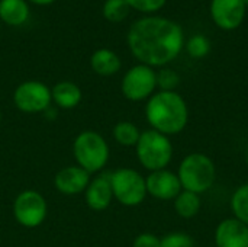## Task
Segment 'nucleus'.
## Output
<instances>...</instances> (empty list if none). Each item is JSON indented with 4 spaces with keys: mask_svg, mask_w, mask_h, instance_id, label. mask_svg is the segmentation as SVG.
<instances>
[{
    "mask_svg": "<svg viewBox=\"0 0 248 247\" xmlns=\"http://www.w3.org/2000/svg\"><path fill=\"white\" fill-rule=\"evenodd\" d=\"M86 192V202L89 208L93 211H103L106 210L112 199H113V192H112V185H110V173L109 175H100L90 181Z\"/></svg>",
    "mask_w": 248,
    "mask_h": 247,
    "instance_id": "14",
    "label": "nucleus"
},
{
    "mask_svg": "<svg viewBox=\"0 0 248 247\" xmlns=\"http://www.w3.org/2000/svg\"><path fill=\"white\" fill-rule=\"evenodd\" d=\"M48 207L44 197L36 191H23L17 195L13 204L16 221L28 229L38 227L46 218Z\"/></svg>",
    "mask_w": 248,
    "mask_h": 247,
    "instance_id": "8",
    "label": "nucleus"
},
{
    "mask_svg": "<svg viewBox=\"0 0 248 247\" xmlns=\"http://www.w3.org/2000/svg\"><path fill=\"white\" fill-rule=\"evenodd\" d=\"M145 185H147V194L161 201L174 199L182 192L179 176L166 169L151 172L145 179Z\"/></svg>",
    "mask_w": 248,
    "mask_h": 247,
    "instance_id": "11",
    "label": "nucleus"
},
{
    "mask_svg": "<svg viewBox=\"0 0 248 247\" xmlns=\"http://www.w3.org/2000/svg\"><path fill=\"white\" fill-rule=\"evenodd\" d=\"M186 51L193 58H203L211 51V41L205 35H193L186 41Z\"/></svg>",
    "mask_w": 248,
    "mask_h": 247,
    "instance_id": "22",
    "label": "nucleus"
},
{
    "mask_svg": "<svg viewBox=\"0 0 248 247\" xmlns=\"http://www.w3.org/2000/svg\"><path fill=\"white\" fill-rule=\"evenodd\" d=\"M209 10L218 28L234 31L244 22L247 6L243 0H211Z\"/></svg>",
    "mask_w": 248,
    "mask_h": 247,
    "instance_id": "10",
    "label": "nucleus"
},
{
    "mask_svg": "<svg viewBox=\"0 0 248 247\" xmlns=\"http://www.w3.org/2000/svg\"><path fill=\"white\" fill-rule=\"evenodd\" d=\"M243 1L246 3V6H247V7H248V0H243Z\"/></svg>",
    "mask_w": 248,
    "mask_h": 247,
    "instance_id": "28",
    "label": "nucleus"
},
{
    "mask_svg": "<svg viewBox=\"0 0 248 247\" xmlns=\"http://www.w3.org/2000/svg\"><path fill=\"white\" fill-rule=\"evenodd\" d=\"M0 121H1V112H0Z\"/></svg>",
    "mask_w": 248,
    "mask_h": 247,
    "instance_id": "29",
    "label": "nucleus"
},
{
    "mask_svg": "<svg viewBox=\"0 0 248 247\" xmlns=\"http://www.w3.org/2000/svg\"><path fill=\"white\" fill-rule=\"evenodd\" d=\"M135 148L140 163L150 172L166 169L173 157V146L169 137L155 130L141 132Z\"/></svg>",
    "mask_w": 248,
    "mask_h": 247,
    "instance_id": "4",
    "label": "nucleus"
},
{
    "mask_svg": "<svg viewBox=\"0 0 248 247\" xmlns=\"http://www.w3.org/2000/svg\"><path fill=\"white\" fill-rule=\"evenodd\" d=\"M90 66L96 74L103 76V77H109V76L116 74L121 70L122 63H121V58L118 57V54L115 51L108 49V48H100L92 54Z\"/></svg>",
    "mask_w": 248,
    "mask_h": 247,
    "instance_id": "15",
    "label": "nucleus"
},
{
    "mask_svg": "<svg viewBox=\"0 0 248 247\" xmlns=\"http://www.w3.org/2000/svg\"><path fill=\"white\" fill-rule=\"evenodd\" d=\"M247 166H248V154H247Z\"/></svg>",
    "mask_w": 248,
    "mask_h": 247,
    "instance_id": "30",
    "label": "nucleus"
},
{
    "mask_svg": "<svg viewBox=\"0 0 248 247\" xmlns=\"http://www.w3.org/2000/svg\"><path fill=\"white\" fill-rule=\"evenodd\" d=\"M29 1H32V3H35V4H38V6H45V4L54 3L55 0H29Z\"/></svg>",
    "mask_w": 248,
    "mask_h": 247,
    "instance_id": "27",
    "label": "nucleus"
},
{
    "mask_svg": "<svg viewBox=\"0 0 248 247\" xmlns=\"http://www.w3.org/2000/svg\"><path fill=\"white\" fill-rule=\"evenodd\" d=\"M132 247H160V239L151 233H142L135 237Z\"/></svg>",
    "mask_w": 248,
    "mask_h": 247,
    "instance_id": "26",
    "label": "nucleus"
},
{
    "mask_svg": "<svg viewBox=\"0 0 248 247\" xmlns=\"http://www.w3.org/2000/svg\"><path fill=\"white\" fill-rule=\"evenodd\" d=\"M145 116L153 130L174 135L185 130L189 119V111L185 99L177 92H157L145 106Z\"/></svg>",
    "mask_w": 248,
    "mask_h": 247,
    "instance_id": "2",
    "label": "nucleus"
},
{
    "mask_svg": "<svg viewBox=\"0 0 248 247\" xmlns=\"http://www.w3.org/2000/svg\"><path fill=\"white\" fill-rule=\"evenodd\" d=\"M110 185L113 198L125 207H137L147 197L145 179L134 169H118L110 173Z\"/></svg>",
    "mask_w": 248,
    "mask_h": 247,
    "instance_id": "6",
    "label": "nucleus"
},
{
    "mask_svg": "<svg viewBox=\"0 0 248 247\" xmlns=\"http://www.w3.org/2000/svg\"><path fill=\"white\" fill-rule=\"evenodd\" d=\"M77 165L86 172H100L109 160V146L105 138L94 131H83L73 146Z\"/></svg>",
    "mask_w": 248,
    "mask_h": 247,
    "instance_id": "5",
    "label": "nucleus"
},
{
    "mask_svg": "<svg viewBox=\"0 0 248 247\" xmlns=\"http://www.w3.org/2000/svg\"><path fill=\"white\" fill-rule=\"evenodd\" d=\"M140 137H141V132L138 127L132 122L122 121V122H118L113 128V138L116 140L118 144L124 147H135Z\"/></svg>",
    "mask_w": 248,
    "mask_h": 247,
    "instance_id": "19",
    "label": "nucleus"
},
{
    "mask_svg": "<svg viewBox=\"0 0 248 247\" xmlns=\"http://www.w3.org/2000/svg\"><path fill=\"white\" fill-rule=\"evenodd\" d=\"M157 87V73L153 67L138 64L131 67L122 79V93L132 102H140L153 96Z\"/></svg>",
    "mask_w": 248,
    "mask_h": 247,
    "instance_id": "7",
    "label": "nucleus"
},
{
    "mask_svg": "<svg viewBox=\"0 0 248 247\" xmlns=\"http://www.w3.org/2000/svg\"><path fill=\"white\" fill-rule=\"evenodd\" d=\"M26 0H0V19L10 26H20L29 19Z\"/></svg>",
    "mask_w": 248,
    "mask_h": 247,
    "instance_id": "16",
    "label": "nucleus"
},
{
    "mask_svg": "<svg viewBox=\"0 0 248 247\" xmlns=\"http://www.w3.org/2000/svg\"><path fill=\"white\" fill-rule=\"evenodd\" d=\"M180 83V76L171 68H161L157 73V86L163 92H174Z\"/></svg>",
    "mask_w": 248,
    "mask_h": 247,
    "instance_id": "23",
    "label": "nucleus"
},
{
    "mask_svg": "<svg viewBox=\"0 0 248 247\" xmlns=\"http://www.w3.org/2000/svg\"><path fill=\"white\" fill-rule=\"evenodd\" d=\"M13 102L16 108L26 114H38L48 109L49 103L52 102L51 89L44 84L42 82H23L20 83L15 93Z\"/></svg>",
    "mask_w": 248,
    "mask_h": 247,
    "instance_id": "9",
    "label": "nucleus"
},
{
    "mask_svg": "<svg viewBox=\"0 0 248 247\" xmlns=\"http://www.w3.org/2000/svg\"><path fill=\"white\" fill-rule=\"evenodd\" d=\"M52 100L62 109H73L81 100V89L73 82H60L51 89Z\"/></svg>",
    "mask_w": 248,
    "mask_h": 247,
    "instance_id": "17",
    "label": "nucleus"
},
{
    "mask_svg": "<svg viewBox=\"0 0 248 247\" xmlns=\"http://www.w3.org/2000/svg\"><path fill=\"white\" fill-rule=\"evenodd\" d=\"M215 247H248V226L237 218L221 221L215 230Z\"/></svg>",
    "mask_w": 248,
    "mask_h": 247,
    "instance_id": "13",
    "label": "nucleus"
},
{
    "mask_svg": "<svg viewBox=\"0 0 248 247\" xmlns=\"http://www.w3.org/2000/svg\"><path fill=\"white\" fill-rule=\"evenodd\" d=\"M132 55L145 66L163 67L171 63L185 47L182 26L163 16H145L135 20L126 35Z\"/></svg>",
    "mask_w": 248,
    "mask_h": 247,
    "instance_id": "1",
    "label": "nucleus"
},
{
    "mask_svg": "<svg viewBox=\"0 0 248 247\" xmlns=\"http://www.w3.org/2000/svg\"><path fill=\"white\" fill-rule=\"evenodd\" d=\"M201 205L202 202L199 195L185 189L174 198V210L182 218H193L195 215H198V213L201 211Z\"/></svg>",
    "mask_w": 248,
    "mask_h": 247,
    "instance_id": "18",
    "label": "nucleus"
},
{
    "mask_svg": "<svg viewBox=\"0 0 248 247\" xmlns=\"http://www.w3.org/2000/svg\"><path fill=\"white\" fill-rule=\"evenodd\" d=\"M182 189L202 194L212 188L217 179V169L211 157L202 153H192L183 159L177 172Z\"/></svg>",
    "mask_w": 248,
    "mask_h": 247,
    "instance_id": "3",
    "label": "nucleus"
},
{
    "mask_svg": "<svg viewBox=\"0 0 248 247\" xmlns=\"http://www.w3.org/2000/svg\"><path fill=\"white\" fill-rule=\"evenodd\" d=\"M231 210L235 218L248 226V183L241 185L231 198Z\"/></svg>",
    "mask_w": 248,
    "mask_h": 247,
    "instance_id": "20",
    "label": "nucleus"
},
{
    "mask_svg": "<svg viewBox=\"0 0 248 247\" xmlns=\"http://www.w3.org/2000/svg\"><path fill=\"white\" fill-rule=\"evenodd\" d=\"M131 9L142 13H155L164 7L167 0H126Z\"/></svg>",
    "mask_w": 248,
    "mask_h": 247,
    "instance_id": "25",
    "label": "nucleus"
},
{
    "mask_svg": "<svg viewBox=\"0 0 248 247\" xmlns=\"http://www.w3.org/2000/svg\"><path fill=\"white\" fill-rule=\"evenodd\" d=\"M160 247H195L193 240L186 233H170L160 239Z\"/></svg>",
    "mask_w": 248,
    "mask_h": 247,
    "instance_id": "24",
    "label": "nucleus"
},
{
    "mask_svg": "<svg viewBox=\"0 0 248 247\" xmlns=\"http://www.w3.org/2000/svg\"><path fill=\"white\" fill-rule=\"evenodd\" d=\"M103 16L109 22H122L128 17L131 7L126 0H106L103 3Z\"/></svg>",
    "mask_w": 248,
    "mask_h": 247,
    "instance_id": "21",
    "label": "nucleus"
},
{
    "mask_svg": "<svg viewBox=\"0 0 248 247\" xmlns=\"http://www.w3.org/2000/svg\"><path fill=\"white\" fill-rule=\"evenodd\" d=\"M90 183V173L80 166H68L61 169L54 179L57 191L64 195H77L87 189Z\"/></svg>",
    "mask_w": 248,
    "mask_h": 247,
    "instance_id": "12",
    "label": "nucleus"
}]
</instances>
